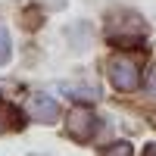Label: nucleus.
<instances>
[{"label":"nucleus","instance_id":"nucleus-1","mask_svg":"<svg viewBox=\"0 0 156 156\" xmlns=\"http://www.w3.org/2000/svg\"><path fill=\"white\" fill-rule=\"evenodd\" d=\"M147 22L144 16H137L131 9H119L106 19V41L115 47H137L147 37Z\"/></svg>","mask_w":156,"mask_h":156},{"label":"nucleus","instance_id":"nucleus-2","mask_svg":"<svg viewBox=\"0 0 156 156\" xmlns=\"http://www.w3.org/2000/svg\"><path fill=\"white\" fill-rule=\"evenodd\" d=\"M106 75H109V84L122 94H131V90L140 87L144 81V69H140V59L131 53H115L106 62Z\"/></svg>","mask_w":156,"mask_h":156},{"label":"nucleus","instance_id":"nucleus-3","mask_svg":"<svg viewBox=\"0 0 156 156\" xmlns=\"http://www.w3.org/2000/svg\"><path fill=\"white\" fill-rule=\"evenodd\" d=\"M66 131H69V137L78 140V144L94 140V134L100 131V119H97V112L90 109V106H84V103L72 106L69 115H66Z\"/></svg>","mask_w":156,"mask_h":156},{"label":"nucleus","instance_id":"nucleus-4","mask_svg":"<svg viewBox=\"0 0 156 156\" xmlns=\"http://www.w3.org/2000/svg\"><path fill=\"white\" fill-rule=\"evenodd\" d=\"M25 109H28V115L34 122H44V125H53L59 119V103L53 97H47V94H31Z\"/></svg>","mask_w":156,"mask_h":156},{"label":"nucleus","instance_id":"nucleus-5","mask_svg":"<svg viewBox=\"0 0 156 156\" xmlns=\"http://www.w3.org/2000/svg\"><path fill=\"white\" fill-rule=\"evenodd\" d=\"M12 128H22V112L12 106L9 100L0 97V134H3V131H12Z\"/></svg>","mask_w":156,"mask_h":156},{"label":"nucleus","instance_id":"nucleus-6","mask_svg":"<svg viewBox=\"0 0 156 156\" xmlns=\"http://www.w3.org/2000/svg\"><path fill=\"white\" fill-rule=\"evenodd\" d=\"M12 56V44H9V31L0 25V66H6Z\"/></svg>","mask_w":156,"mask_h":156},{"label":"nucleus","instance_id":"nucleus-7","mask_svg":"<svg viewBox=\"0 0 156 156\" xmlns=\"http://www.w3.org/2000/svg\"><path fill=\"white\" fill-rule=\"evenodd\" d=\"M100 156H134V150H131V144H128V140H119V144H109Z\"/></svg>","mask_w":156,"mask_h":156},{"label":"nucleus","instance_id":"nucleus-8","mask_svg":"<svg viewBox=\"0 0 156 156\" xmlns=\"http://www.w3.org/2000/svg\"><path fill=\"white\" fill-rule=\"evenodd\" d=\"M144 156H156V147H153V144H150V147H147V150H144Z\"/></svg>","mask_w":156,"mask_h":156}]
</instances>
